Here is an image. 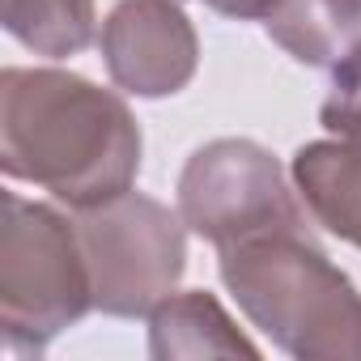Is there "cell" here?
Here are the masks:
<instances>
[{
	"label": "cell",
	"instance_id": "1",
	"mask_svg": "<svg viewBox=\"0 0 361 361\" xmlns=\"http://www.w3.org/2000/svg\"><path fill=\"white\" fill-rule=\"evenodd\" d=\"M140 153V123L115 90L68 68L0 73V170L13 183L81 213L132 192Z\"/></svg>",
	"mask_w": 361,
	"mask_h": 361
},
{
	"label": "cell",
	"instance_id": "2",
	"mask_svg": "<svg viewBox=\"0 0 361 361\" xmlns=\"http://www.w3.org/2000/svg\"><path fill=\"white\" fill-rule=\"evenodd\" d=\"M238 310L298 361H361V289L314 243V230H268L217 251Z\"/></svg>",
	"mask_w": 361,
	"mask_h": 361
},
{
	"label": "cell",
	"instance_id": "3",
	"mask_svg": "<svg viewBox=\"0 0 361 361\" xmlns=\"http://www.w3.org/2000/svg\"><path fill=\"white\" fill-rule=\"evenodd\" d=\"M94 310L77 221L43 200L5 192L0 226V336L9 357H39Z\"/></svg>",
	"mask_w": 361,
	"mask_h": 361
},
{
	"label": "cell",
	"instance_id": "4",
	"mask_svg": "<svg viewBox=\"0 0 361 361\" xmlns=\"http://www.w3.org/2000/svg\"><path fill=\"white\" fill-rule=\"evenodd\" d=\"M85 247L94 310L111 319H140L166 302L188 272V226L161 200L123 192L77 213Z\"/></svg>",
	"mask_w": 361,
	"mask_h": 361
},
{
	"label": "cell",
	"instance_id": "5",
	"mask_svg": "<svg viewBox=\"0 0 361 361\" xmlns=\"http://www.w3.org/2000/svg\"><path fill=\"white\" fill-rule=\"evenodd\" d=\"M178 217L217 251L268 230H310L314 221L281 157L251 136H217L183 161Z\"/></svg>",
	"mask_w": 361,
	"mask_h": 361
},
{
	"label": "cell",
	"instance_id": "6",
	"mask_svg": "<svg viewBox=\"0 0 361 361\" xmlns=\"http://www.w3.org/2000/svg\"><path fill=\"white\" fill-rule=\"evenodd\" d=\"M102 64L123 94L170 98L200 68V39L183 0H119L98 35Z\"/></svg>",
	"mask_w": 361,
	"mask_h": 361
},
{
	"label": "cell",
	"instance_id": "7",
	"mask_svg": "<svg viewBox=\"0 0 361 361\" xmlns=\"http://www.w3.org/2000/svg\"><path fill=\"white\" fill-rule=\"evenodd\" d=\"M289 174L314 226L361 251V132L302 145Z\"/></svg>",
	"mask_w": 361,
	"mask_h": 361
},
{
	"label": "cell",
	"instance_id": "8",
	"mask_svg": "<svg viewBox=\"0 0 361 361\" xmlns=\"http://www.w3.org/2000/svg\"><path fill=\"white\" fill-rule=\"evenodd\" d=\"M149 357L178 361V357H247L255 361L259 348L238 331V323L226 314V306L204 293H170L149 310Z\"/></svg>",
	"mask_w": 361,
	"mask_h": 361
},
{
	"label": "cell",
	"instance_id": "9",
	"mask_svg": "<svg viewBox=\"0 0 361 361\" xmlns=\"http://www.w3.org/2000/svg\"><path fill=\"white\" fill-rule=\"evenodd\" d=\"M264 30L298 64H336L361 39V0H276Z\"/></svg>",
	"mask_w": 361,
	"mask_h": 361
},
{
	"label": "cell",
	"instance_id": "10",
	"mask_svg": "<svg viewBox=\"0 0 361 361\" xmlns=\"http://www.w3.org/2000/svg\"><path fill=\"white\" fill-rule=\"evenodd\" d=\"M94 0H5V30L35 56L68 60L94 43Z\"/></svg>",
	"mask_w": 361,
	"mask_h": 361
},
{
	"label": "cell",
	"instance_id": "11",
	"mask_svg": "<svg viewBox=\"0 0 361 361\" xmlns=\"http://www.w3.org/2000/svg\"><path fill=\"white\" fill-rule=\"evenodd\" d=\"M319 123L331 136L361 132V39L331 64V85L319 106Z\"/></svg>",
	"mask_w": 361,
	"mask_h": 361
},
{
	"label": "cell",
	"instance_id": "12",
	"mask_svg": "<svg viewBox=\"0 0 361 361\" xmlns=\"http://www.w3.org/2000/svg\"><path fill=\"white\" fill-rule=\"evenodd\" d=\"M204 5L221 18H234V22H264L276 0H204Z\"/></svg>",
	"mask_w": 361,
	"mask_h": 361
}]
</instances>
